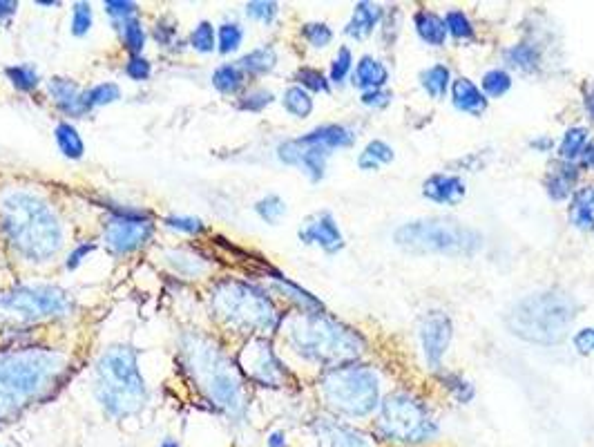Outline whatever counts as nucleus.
I'll use <instances>...</instances> for the list:
<instances>
[{
    "instance_id": "4",
    "label": "nucleus",
    "mask_w": 594,
    "mask_h": 447,
    "mask_svg": "<svg viewBox=\"0 0 594 447\" xmlns=\"http://www.w3.org/2000/svg\"><path fill=\"white\" fill-rule=\"evenodd\" d=\"M291 347L306 360L340 367L364 351V338L322 313H297L286 322Z\"/></svg>"
},
{
    "instance_id": "58",
    "label": "nucleus",
    "mask_w": 594,
    "mask_h": 447,
    "mask_svg": "<svg viewBox=\"0 0 594 447\" xmlns=\"http://www.w3.org/2000/svg\"><path fill=\"white\" fill-rule=\"evenodd\" d=\"M530 146H532V150H536V152H548V150H552L554 141H552L550 137H539V139H532V141H530Z\"/></svg>"
},
{
    "instance_id": "60",
    "label": "nucleus",
    "mask_w": 594,
    "mask_h": 447,
    "mask_svg": "<svg viewBox=\"0 0 594 447\" xmlns=\"http://www.w3.org/2000/svg\"><path fill=\"white\" fill-rule=\"evenodd\" d=\"M581 164H583V166H588V168H594V141H592V144L586 146V150H583Z\"/></svg>"
},
{
    "instance_id": "2",
    "label": "nucleus",
    "mask_w": 594,
    "mask_h": 447,
    "mask_svg": "<svg viewBox=\"0 0 594 447\" xmlns=\"http://www.w3.org/2000/svg\"><path fill=\"white\" fill-rule=\"evenodd\" d=\"M184 360L195 383L217 410L228 416H242L246 407L244 383L235 365L213 340L201 334H188L184 338Z\"/></svg>"
},
{
    "instance_id": "28",
    "label": "nucleus",
    "mask_w": 594,
    "mask_h": 447,
    "mask_svg": "<svg viewBox=\"0 0 594 447\" xmlns=\"http://www.w3.org/2000/svg\"><path fill=\"white\" fill-rule=\"evenodd\" d=\"M420 83L427 90L429 97L440 99L445 97L449 90V83H452V74L445 68V65H431L423 74H420Z\"/></svg>"
},
{
    "instance_id": "61",
    "label": "nucleus",
    "mask_w": 594,
    "mask_h": 447,
    "mask_svg": "<svg viewBox=\"0 0 594 447\" xmlns=\"http://www.w3.org/2000/svg\"><path fill=\"white\" fill-rule=\"evenodd\" d=\"M268 447H286V436L282 432H273L268 436Z\"/></svg>"
},
{
    "instance_id": "42",
    "label": "nucleus",
    "mask_w": 594,
    "mask_h": 447,
    "mask_svg": "<svg viewBox=\"0 0 594 447\" xmlns=\"http://www.w3.org/2000/svg\"><path fill=\"white\" fill-rule=\"evenodd\" d=\"M297 81H300V88L311 90V92H329V81L322 72L313 68H302L297 72Z\"/></svg>"
},
{
    "instance_id": "12",
    "label": "nucleus",
    "mask_w": 594,
    "mask_h": 447,
    "mask_svg": "<svg viewBox=\"0 0 594 447\" xmlns=\"http://www.w3.org/2000/svg\"><path fill=\"white\" fill-rule=\"evenodd\" d=\"M105 242L119 255H126L141 249L150 240L152 224L143 215L137 213H119L103 228Z\"/></svg>"
},
{
    "instance_id": "32",
    "label": "nucleus",
    "mask_w": 594,
    "mask_h": 447,
    "mask_svg": "<svg viewBox=\"0 0 594 447\" xmlns=\"http://www.w3.org/2000/svg\"><path fill=\"white\" fill-rule=\"evenodd\" d=\"M282 101H284L286 112H291L293 117H297V119H306L313 112L311 94L306 92L304 88H300V85H293V88L286 90Z\"/></svg>"
},
{
    "instance_id": "13",
    "label": "nucleus",
    "mask_w": 594,
    "mask_h": 447,
    "mask_svg": "<svg viewBox=\"0 0 594 447\" xmlns=\"http://www.w3.org/2000/svg\"><path fill=\"white\" fill-rule=\"evenodd\" d=\"M454 336L452 318L443 311H429L420 322V342H423V351L427 358L429 369H440L443 358L449 349V342Z\"/></svg>"
},
{
    "instance_id": "1",
    "label": "nucleus",
    "mask_w": 594,
    "mask_h": 447,
    "mask_svg": "<svg viewBox=\"0 0 594 447\" xmlns=\"http://www.w3.org/2000/svg\"><path fill=\"white\" fill-rule=\"evenodd\" d=\"M65 358L56 351L25 349L0 356V423L52 392L65 374Z\"/></svg>"
},
{
    "instance_id": "26",
    "label": "nucleus",
    "mask_w": 594,
    "mask_h": 447,
    "mask_svg": "<svg viewBox=\"0 0 594 447\" xmlns=\"http://www.w3.org/2000/svg\"><path fill=\"white\" fill-rule=\"evenodd\" d=\"M414 27L418 36L423 38L427 45L440 47L445 43L447 30H445V21L438 14L429 12V9H420V12L414 14Z\"/></svg>"
},
{
    "instance_id": "31",
    "label": "nucleus",
    "mask_w": 594,
    "mask_h": 447,
    "mask_svg": "<svg viewBox=\"0 0 594 447\" xmlns=\"http://www.w3.org/2000/svg\"><path fill=\"white\" fill-rule=\"evenodd\" d=\"M239 63H242L239 68L248 74H268L275 68L277 54L273 47H260V50H253L251 54H246Z\"/></svg>"
},
{
    "instance_id": "52",
    "label": "nucleus",
    "mask_w": 594,
    "mask_h": 447,
    "mask_svg": "<svg viewBox=\"0 0 594 447\" xmlns=\"http://www.w3.org/2000/svg\"><path fill=\"white\" fill-rule=\"evenodd\" d=\"M126 72L130 79L134 81H146L150 76V63L146 59H139V56H134L130 59V63L126 65Z\"/></svg>"
},
{
    "instance_id": "30",
    "label": "nucleus",
    "mask_w": 594,
    "mask_h": 447,
    "mask_svg": "<svg viewBox=\"0 0 594 447\" xmlns=\"http://www.w3.org/2000/svg\"><path fill=\"white\" fill-rule=\"evenodd\" d=\"M394 161V148H391L389 144H385V141H371V144L364 148V152L358 159V166L362 170H376L380 166L385 164H391Z\"/></svg>"
},
{
    "instance_id": "45",
    "label": "nucleus",
    "mask_w": 594,
    "mask_h": 447,
    "mask_svg": "<svg viewBox=\"0 0 594 447\" xmlns=\"http://www.w3.org/2000/svg\"><path fill=\"white\" fill-rule=\"evenodd\" d=\"M242 38H244V32L239 25H235V23L222 25V30H219V50H222L224 54L235 52L237 47L242 45Z\"/></svg>"
},
{
    "instance_id": "7",
    "label": "nucleus",
    "mask_w": 594,
    "mask_h": 447,
    "mask_svg": "<svg viewBox=\"0 0 594 447\" xmlns=\"http://www.w3.org/2000/svg\"><path fill=\"white\" fill-rule=\"evenodd\" d=\"M320 392L333 412L349 418H364L380 407V378L369 367H333L322 378Z\"/></svg>"
},
{
    "instance_id": "10",
    "label": "nucleus",
    "mask_w": 594,
    "mask_h": 447,
    "mask_svg": "<svg viewBox=\"0 0 594 447\" xmlns=\"http://www.w3.org/2000/svg\"><path fill=\"white\" fill-rule=\"evenodd\" d=\"M394 240L411 253H445V255H474L481 249L483 237L478 231L458 222L447 220H418L400 226Z\"/></svg>"
},
{
    "instance_id": "48",
    "label": "nucleus",
    "mask_w": 594,
    "mask_h": 447,
    "mask_svg": "<svg viewBox=\"0 0 594 447\" xmlns=\"http://www.w3.org/2000/svg\"><path fill=\"white\" fill-rule=\"evenodd\" d=\"M246 14L251 18H257V21H262V23H273V18L277 16V3H266V0L248 3Z\"/></svg>"
},
{
    "instance_id": "22",
    "label": "nucleus",
    "mask_w": 594,
    "mask_h": 447,
    "mask_svg": "<svg viewBox=\"0 0 594 447\" xmlns=\"http://www.w3.org/2000/svg\"><path fill=\"white\" fill-rule=\"evenodd\" d=\"M454 106L467 114H483L487 110V97L469 79H456L452 83Z\"/></svg>"
},
{
    "instance_id": "53",
    "label": "nucleus",
    "mask_w": 594,
    "mask_h": 447,
    "mask_svg": "<svg viewBox=\"0 0 594 447\" xmlns=\"http://www.w3.org/2000/svg\"><path fill=\"white\" fill-rule=\"evenodd\" d=\"M170 228H177V231H186V233H201L204 231V224L195 217H170L168 220Z\"/></svg>"
},
{
    "instance_id": "15",
    "label": "nucleus",
    "mask_w": 594,
    "mask_h": 447,
    "mask_svg": "<svg viewBox=\"0 0 594 447\" xmlns=\"http://www.w3.org/2000/svg\"><path fill=\"white\" fill-rule=\"evenodd\" d=\"M327 150L306 146L300 139L286 141L280 148H277V157H280L284 164L289 166H300L306 175H309L313 182H320L324 177V168H327Z\"/></svg>"
},
{
    "instance_id": "14",
    "label": "nucleus",
    "mask_w": 594,
    "mask_h": 447,
    "mask_svg": "<svg viewBox=\"0 0 594 447\" xmlns=\"http://www.w3.org/2000/svg\"><path fill=\"white\" fill-rule=\"evenodd\" d=\"M244 367L248 376L257 383L268 385V387H280L286 378L284 365L277 360L273 349L264 340H255L253 345H248L244 351Z\"/></svg>"
},
{
    "instance_id": "41",
    "label": "nucleus",
    "mask_w": 594,
    "mask_h": 447,
    "mask_svg": "<svg viewBox=\"0 0 594 447\" xmlns=\"http://www.w3.org/2000/svg\"><path fill=\"white\" fill-rule=\"evenodd\" d=\"M123 41H126L128 50L134 54H139L143 50L146 34H143V27L137 18H128V21H123Z\"/></svg>"
},
{
    "instance_id": "40",
    "label": "nucleus",
    "mask_w": 594,
    "mask_h": 447,
    "mask_svg": "<svg viewBox=\"0 0 594 447\" xmlns=\"http://www.w3.org/2000/svg\"><path fill=\"white\" fill-rule=\"evenodd\" d=\"M440 380H443V385L449 389V392H452V396L458 403H469L474 398L472 383H467V380L458 374H445V376H440Z\"/></svg>"
},
{
    "instance_id": "49",
    "label": "nucleus",
    "mask_w": 594,
    "mask_h": 447,
    "mask_svg": "<svg viewBox=\"0 0 594 447\" xmlns=\"http://www.w3.org/2000/svg\"><path fill=\"white\" fill-rule=\"evenodd\" d=\"M273 103V94L266 92V90H257L253 94H248V97H244V101L239 103V108L242 110H248V112H260L264 110L266 106H271Z\"/></svg>"
},
{
    "instance_id": "23",
    "label": "nucleus",
    "mask_w": 594,
    "mask_h": 447,
    "mask_svg": "<svg viewBox=\"0 0 594 447\" xmlns=\"http://www.w3.org/2000/svg\"><path fill=\"white\" fill-rule=\"evenodd\" d=\"M50 94L63 112L67 114H83L88 112L83 106V92L79 90V85L70 79H52L50 81Z\"/></svg>"
},
{
    "instance_id": "46",
    "label": "nucleus",
    "mask_w": 594,
    "mask_h": 447,
    "mask_svg": "<svg viewBox=\"0 0 594 447\" xmlns=\"http://www.w3.org/2000/svg\"><path fill=\"white\" fill-rule=\"evenodd\" d=\"M351 50L349 47H340L338 56H335L333 63H331V81L333 83H344V79H347L349 72H351Z\"/></svg>"
},
{
    "instance_id": "19",
    "label": "nucleus",
    "mask_w": 594,
    "mask_h": 447,
    "mask_svg": "<svg viewBox=\"0 0 594 447\" xmlns=\"http://www.w3.org/2000/svg\"><path fill=\"white\" fill-rule=\"evenodd\" d=\"M423 195L436 204H456L465 197V184L456 175H431L423 186Z\"/></svg>"
},
{
    "instance_id": "20",
    "label": "nucleus",
    "mask_w": 594,
    "mask_h": 447,
    "mask_svg": "<svg viewBox=\"0 0 594 447\" xmlns=\"http://www.w3.org/2000/svg\"><path fill=\"white\" fill-rule=\"evenodd\" d=\"M385 18V9L380 5H373V3H358L356 9H353V16L349 25L344 27V32L347 36L356 38V41H362V38H367L373 30H376V25Z\"/></svg>"
},
{
    "instance_id": "6",
    "label": "nucleus",
    "mask_w": 594,
    "mask_h": 447,
    "mask_svg": "<svg viewBox=\"0 0 594 447\" xmlns=\"http://www.w3.org/2000/svg\"><path fill=\"white\" fill-rule=\"evenodd\" d=\"M97 396L105 412L126 418L146 405V383L137 367V354L130 347H110L97 365Z\"/></svg>"
},
{
    "instance_id": "21",
    "label": "nucleus",
    "mask_w": 594,
    "mask_h": 447,
    "mask_svg": "<svg viewBox=\"0 0 594 447\" xmlns=\"http://www.w3.org/2000/svg\"><path fill=\"white\" fill-rule=\"evenodd\" d=\"M306 146H315L322 150H333V148H349L356 144V135L353 130L344 126H322L318 130L309 132V135L300 139Z\"/></svg>"
},
{
    "instance_id": "39",
    "label": "nucleus",
    "mask_w": 594,
    "mask_h": 447,
    "mask_svg": "<svg viewBox=\"0 0 594 447\" xmlns=\"http://www.w3.org/2000/svg\"><path fill=\"white\" fill-rule=\"evenodd\" d=\"M7 76L9 81L14 83V88L23 90V92H30L38 85V74L30 65H16V68H7Z\"/></svg>"
},
{
    "instance_id": "33",
    "label": "nucleus",
    "mask_w": 594,
    "mask_h": 447,
    "mask_svg": "<svg viewBox=\"0 0 594 447\" xmlns=\"http://www.w3.org/2000/svg\"><path fill=\"white\" fill-rule=\"evenodd\" d=\"M56 144H59L61 152L65 157L70 159H81L83 157V139L79 137V132H76L74 126L70 123H61L59 128H56Z\"/></svg>"
},
{
    "instance_id": "17",
    "label": "nucleus",
    "mask_w": 594,
    "mask_h": 447,
    "mask_svg": "<svg viewBox=\"0 0 594 447\" xmlns=\"http://www.w3.org/2000/svg\"><path fill=\"white\" fill-rule=\"evenodd\" d=\"M315 434H318L322 447H373V443L362 432L338 421H329V418L315 423Z\"/></svg>"
},
{
    "instance_id": "47",
    "label": "nucleus",
    "mask_w": 594,
    "mask_h": 447,
    "mask_svg": "<svg viewBox=\"0 0 594 447\" xmlns=\"http://www.w3.org/2000/svg\"><path fill=\"white\" fill-rule=\"evenodd\" d=\"M92 27V7L90 3H76L74 5V18H72V32L76 36L88 34Z\"/></svg>"
},
{
    "instance_id": "54",
    "label": "nucleus",
    "mask_w": 594,
    "mask_h": 447,
    "mask_svg": "<svg viewBox=\"0 0 594 447\" xmlns=\"http://www.w3.org/2000/svg\"><path fill=\"white\" fill-rule=\"evenodd\" d=\"M574 347H577L579 354L588 356L594 351V329H581L577 336H574Z\"/></svg>"
},
{
    "instance_id": "27",
    "label": "nucleus",
    "mask_w": 594,
    "mask_h": 447,
    "mask_svg": "<svg viewBox=\"0 0 594 447\" xmlns=\"http://www.w3.org/2000/svg\"><path fill=\"white\" fill-rule=\"evenodd\" d=\"M590 144L588 141V130L583 126H572L565 130V135L559 144V159L561 161H568V164H574V161L581 159L583 150Z\"/></svg>"
},
{
    "instance_id": "3",
    "label": "nucleus",
    "mask_w": 594,
    "mask_h": 447,
    "mask_svg": "<svg viewBox=\"0 0 594 447\" xmlns=\"http://www.w3.org/2000/svg\"><path fill=\"white\" fill-rule=\"evenodd\" d=\"M7 240L27 260L43 262L61 249V226L50 206L32 195L14 193L3 202Z\"/></svg>"
},
{
    "instance_id": "35",
    "label": "nucleus",
    "mask_w": 594,
    "mask_h": 447,
    "mask_svg": "<svg viewBox=\"0 0 594 447\" xmlns=\"http://www.w3.org/2000/svg\"><path fill=\"white\" fill-rule=\"evenodd\" d=\"M213 85L224 94H235L244 85V70L239 65H222L213 74Z\"/></svg>"
},
{
    "instance_id": "18",
    "label": "nucleus",
    "mask_w": 594,
    "mask_h": 447,
    "mask_svg": "<svg viewBox=\"0 0 594 447\" xmlns=\"http://www.w3.org/2000/svg\"><path fill=\"white\" fill-rule=\"evenodd\" d=\"M579 182V168L568 161H557L552 164L548 175H545V190L554 199V202H561V199H568L574 195V188Z\"/></svg>"
},
{
    "instance_id": "51",
    "label": "nucleus",
    "mask_w": 594,
    "mask_h": 447,
    "mask_svg": "<svg viewBox=\"0 0 594 447\" xmlns=\"http://www.w3.org/2000/svg\"><path fill=\"white\" fill-rule=\"evenodd\" d=\"M105 9H108V14L119 16V18H123V21H128V18L137 16V5H134V3H121V0H108V3H105Z\"/></svg>"
},
{
    "instance_id": "59",
    "label": "nucleus",
    "mask_w": 594,
    "mask_h": 447,
    "mask_svg": "<svg viewBox=\"0 0 594 447\" xmlns=\"http://www.w3.org/2000/svg\"><path fill=\"white\" fill-rule=\"evenodd\" d=\"M18 3H9V0H0V21H5L7 16L16 14Z\"/></svg>"
},
{
    "instance_id": "38",
    "label": "nucleus",
    "mask_w": 594,
    "mask_h": 447,
    "mask_svg": "<svg viewBox=\"0 0 594 447\" xmlns=\"http://www.w3.org/2000/svg\"><path fill=\"white\" fill-rule=\"evenodd\" d=\"M255 211L260 213V217L264 222L277 224L286 215V204L277 195H268V197L262 199V202H257Z\"/></svg>"
},
{
    "instance_id": "44",
    "label": "nucleus",
    "mask_w": 594,
    "mask_h": 447,
    "mask_svg": "<svg viewBox=\"0 0 594 447\" xmlns=\"http://www.w3.org/2000/svg\"><path fill=\"white\" fill-rule=\"evenodd\" d=\"M190 43L197 52H213L215 50V27L210 23H199L195 27L193 36H190Z\"/></svg>"
},
{
    "instance_id": "9",
    "label": "nucleus",
    "mask_w": 594,
    "mask_h": 447,
    "mask_svg": "<svg viewBox=\"0 0 594 447\" xmlns=\"http://www.w3.org/2000/svg\"><path fill=\"white\" fill-rule=\"evenodd\" d=\"M213 311L226 325L244 331H271L277 327V311L262 291L246 282L224 280L213 289Z\"/></svg>"
},
{
    "instance_id": "57",
    "label": "nucleus",
    "mask_w": 594,
    "mask_h": 447,
    "mask_svg": "<svg viewBox=\"0 0 594 447\" xmlns=\"http://www.w3.org/2000/svg\"><path fill=\"white\" fill-rule=\"evenodd\" d=\"M583 106H586L588 117L594 121V83L583 85Z\"/></svg>"
},
{
    "instance_id": "24",
    "label": "nucleus",
    "mask_w": 594,
    "mask_h": 447,
    "mask_svg": "<svg viewBox=\"0 0 594 447\" xmlns=\"http://www.w3.org/2000/svg\"><path fill=\"white\" fill-rule=\"evenodd\" d=\"M389 72L385 63L373 59V56H362L356 65V74H353V81H356L358 88L364 90H382V85L387 83Z\"/></svg>"
},
{
    "instance_id": "37",
    "label": "nucleus",
    "mask_w": 594,
    "mask_h": 447,
    "mask_svg": "<svg viewBox=\"0 0 594 447\" xmlns=\"http://www.w3.org/2000/svg\"><path fill=\"white\" fill-rule=\"evenodd\" d=\"M512 88V76L505 70H490L483 76V92L487 97H503Z\"/></svg>"
},
{
    "instance_id": "43",
    "label": "nucleus",
    "mask_w": 594,
    "mask_h": 447,
    "mask_svg": "<svg viewBox=\"0 0 594 447\" xmlns=\"http://www.w3.org/2000/svg\"><path fill=\"white\" fill-rule=\"evenodd\" d=\"M302 36L309 41L313 47H327L333 41V32L329 25L324 23H306L302 27Z\"/></svg>"
},
{
    "instance_id": "34",
    "label": "nucleus",
    "mask_w": 594,
    "mask_h": 447,
    "mask_svg": "<svg viewBox=\"0 0 594 447\" xmlns=\"http://www.w3.org/2000/svg\"><path fill=\"white\" fill-rule=\"evenodd\" d=\"M443 21L447 34H452L456 41H474V25L461 9H449Z\"/></svg>"
},
{
    "instance_id": "5",
    "label": "nucleus",
    "mask_w": 594,
    "mask_h": 447,
    "mask_svg": "<svg viewBox=\"0 0 594 447\" xmlns=\"http://www.w3.org/2000/svg\"><path fill=\"white\" fill-rule=\"evenodd\" d=\"M577 318V304L561 291H539L514 304L507 318L512 334L534 345H557Z\"/></svg>"
},
{
    "instance_id": "11",
    "label": "nucleus",
    "mask_w": 594,
    "mask_h": 447,
    "mask_svg": "<svg viewBox=\"0 0 594 447\" xmlns=\"http://www.w3.org/2000/svg\"><path fill=\"white\" fill-rule=\"evenodd\" d=\"M0 307L9 313H16L18 318L27 320H41L61 316L67 311L70 302H67L65 293L52 287H21L12 293H7L0 300Z\"/></svg>"
},
{
    "instance_id": "25",
    "label": "nucleus",
    "mask_w": 594,
    "mask_h": 447,
    "mask_svg": "<svg viewBox=\"0 0 594 447\" xmlns=\"http://www.w3.org/2000/svg\"><path fill=\"white\" fill-rule=\"evenodd\" d=\"M570 220L581 231H594V186L581 188L572 195Z\"/></svg>"
},
{
    "instance_id": "8",
    "label": "nucleus",
    "mask_w": 594,
    "mask_h": 447,
    "mask_svg": "<svg viewBox=\"0 0 594 447\" xmlns=\"http://www.w3.org/2000/svg\"><path fill=\"white\" fill-rule=\"evenodd\" d=\"M438 423L429 416L427 407L405 392L389 394L378 407L376 436L385 443L423 445L436 439Z\"/></svg>"
},
{
    "instance_id": "50",
    "label": "nucleus",
    "mask_w": 594,
    "mask_h": 447,
    "mask_svg": "<svg viewBox=\"0 0 594 447\" xmlns=\"http://www.w3.org/2000/svg\"><path fill=\"white\" fill-rule=\"evenodd\" d=\"M362 103L369 108H387L391 103V92L387 90H367L362 92Z\"/></svg>"
},
{
    "instance_id": "36",
    "label": "nucleus",
    "mask_w": 594,
    "mask_h": 447,
    "mask_svg": "<svg viewBox=\"0 0 594 447\" xmlns=\"http://www.w3.org/2000/svg\"><path fill=\"white\" fill-rule=\"evenodd\" d=\"M121 97L119 85L114 83H101L97 88H92L90 92H83V106L85 110H92L97 106H108V103H114Z\"/></svg>"
},
{
    "instance_id": "16",
    "label": "nucleus",
    "mask_w": 594,
    "mask_h": 447,
    "mask_svg": "<svg viewBox=\"0 0 594 447\" xmlns=\"http://www.w3.org/2000/svg\"><path fill=\"white\" fill-rule=\"evenodd\" d=\"M300 240L304 244H318L327 253H338L344 246V237L331 213H320L306 222V226L300 231Z\"/></svg>"
},
{
    "instance_id": "56",
    "label": "nucleus",
    "mask_w": 594,
    "mask_h": 447,
    "mask_svg": "<svg viewBox=\"0 0 594 447\" xmlns=\"http://www.w3.org/2000/svg\"><path fill=\"white\" fill-rule=\"evenodd\" d=\"M90 251H94V246L92 244H83V246H79V249H76L70 258H67V269H76V266L81 264V260L85 258V255H88Z\"/></svg>"
},
{
    "instance_id": "62",
    "label": "nucleus",
    "mask_w": 594,
    "mask_h": 447,
    "mask_svg": "<svg viewBox=\"0 0 594 447\" xmlns=\"http://www.w3.org/2000/svg\"><path fill=\"white\" fill-rule=\"evenodd\" d=\"M161 447H179V445H177L175 441H166V443H164V445H161Z\"/></svg>"
},
{
    "instance_id": "29",
    "label": "nucleus",
    "mask_w": 594,
    "mask_h": 447,
    "mask_svg": "<svg viewBox=\"0 0 594 447\" xmlns=\"http://www.w3.org/2000/svg\"><path fill=\"white\" fill-rule=\"evenodd\" d=\"M505 59L510 61L512 68L521 70V72H534L536 68H539L541 63V54L539 50H536L534 45L530 43H519L510 47V50L505 52Z\"/></svg>"
},
{
    "instance_id": "55",
    "label": "nucleus",
    "mask_w": 594,
    "mask_h": 447,
    "mask_svg": "<svg viewBox=\"0 0 594 447\" xmlns=\"http://www.w3.org/2000/svg\"><path fill=\"white\" fill-rule=\"evenodd\" d=\"M175 34H177V27L166 23V21H161L155 30V38L161 45H172V38H175Z\"/></svg>"
}]
</instances>
